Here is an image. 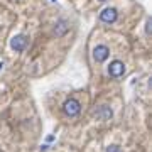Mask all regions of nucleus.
I'll return each mask as SVG.
<instances>
[{
    "instance_id": "obj_1",
    "label": "nucleus",
    "mask_w": 152,
    "mask_h": 152,
    "mask_svg": "<svg viewBox=\"0 0 152 152\" xmlns=\"http://www.w3.org/2000/svg\"><path fill=\"white\" fill-rule=\"evenodd\" d=\"M124 73H125V64L122 61H113V63H110L108 75L112 76V78H120Z\"/></svg>"
},
{
    "instance_id": "obj_2",
    "label": "nucleus",
    "mask_w": 152,
    "mask_h": 152,
    "mask_svg": "<svg viewBox=\"0 0 152 152\" xmlns=\"http://www.w3.org/2000/svg\"><path fill=\"white\" fill-rule=\"evenodd\" d=\"M63 110H64L66 115H69V117H75V115L80 113V103L76 102V100H66L64 105H63Z\"/></svg>"
},
{
    "instance_id": "obj_3",
    "label": "nucleus",
    "mask_w": 152,
    "mask_h": 152,
    "mask_svg": "<svg viewBox=\"0 0 152 152\" xmlns=\"http://www.w3.org/2000/svg\"><path fill=\"white\" fill-rule=\"evenodd\" d=\"M108 54H110V49L107 46H96L95 51H93V58H95L96 63H103L108 58Z\"/></svg>"
},
{
    "instance_id": "obj_4",
    "label": "nucleus",
    "mask_w": 152,
    "mask_h": 152,
    "mask_svg": "<svg viewBox=\"0 0 152 152\" xmlns=\"http://www.w3.org/2000/svg\"><path fill=\"white\" fill-rule=\"evenodd\" d=\"M100 19H102V22L112 24V22L117 20V10H115V9H105V10L100 14Z\"/></svg>"
},
{
    "instance_id": "obj_5",
    "label": "nucleus",
    "mask_w": 152,
    "mask_h": 152,
    "mask_svg": "<svg viewBox=\"0 0 152 152\" xmlns=\"http://www.w3.org/2000/svg\"><path fill=\"white\" fill-rule=\"evenodd\" d=\"M26 44H27V39L24 37V36H17V37L12 39V48L15 49L17 53H20V51H24V48H26Z\"/></svg>"
},
{
    "instance_id": "obj_6",
    "label": "nucleus",
    "mask_w": 152,
    "mask_h": 152,
    "mask_svg": "<svg viewBox=\"0 0 152 152\" xmlns=\"http://www.w3.org/2000/svg\"><path fill=\"white\" fill-rule=\"evenodd\" d=\"M107 152H122V151H120V147L112 145V147H108V149H107Z\"/></svg>"
},
{
    "instance_id": "obj_7",
    "label": "nucleus",
    "mask_w": 152,
    "mask_h": 152,
    "mask_svg": "<svg viewBox=\"0 0 152 152\" xmlns=\"http://www.w3.org/2000/svg\"><path fill=\"white\" fill-rule=\"evenodd\" d=\"M2 66H4V63H0V69H2Z\"/></svg>"
},
{
    "instance_id": "obj_8",
    "label": "nucleus",
    "mask_w": 152,
    "mask_h": 152,
    "mask_svg": "<svg viewBox=\"0 0 152 152\" xmlns=\"http://www.w3.org/2000/svg\"><path fill=\"white\" fill-rule=\"evenodd\" d=\"M102 2H105V0H102Z\"/></svg>"
}]
</instances>
